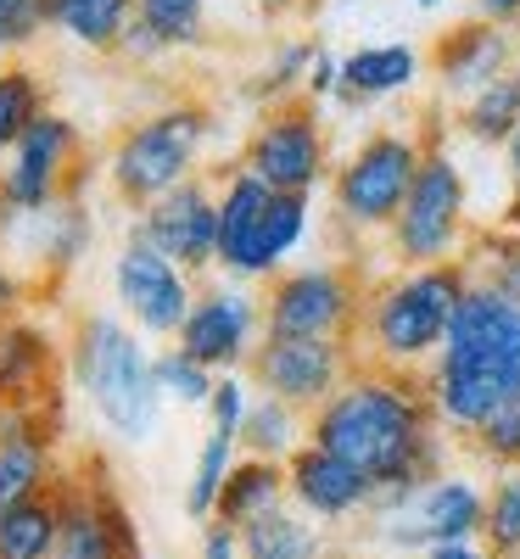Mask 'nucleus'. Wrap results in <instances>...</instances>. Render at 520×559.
Returning <instances> with one entry per match:
<instances>
[{"label":"nucleus","instance_id":"f257e3e1","mask_svg":"<svg viewBox=\"0 0 520 559\" xmlns=\"http://www.w3.org/2000/svg\"><path fill=\"white\" fill-rule=\"evenodd\" d=\"M308 442L358 464L381 492L414 487L425 476L448 471L453 459V437L442 431L432 397H425V381L387 364H364V358L308 414Z\"/></svg>","mask_w":520,"mask_h":559},{"label":"nucleus","instance_id":"f03ea898","mask_svg":"<svg viewBox=\"0 0 520 559\" xmlns=\"http://www.w3.org/2000/svg\"><path fill=\"white\" fill-rule=\"evenodd\" d=\"M419 381L442 431L453 442H470L520 392V302L493 280L470 274L448 342Z\"/></svg>","mask_w":520,"mask_h":559},{"label":"nucleus","instance_id":"7ed1b4c3","mask_svg":"<svg viewBox=\"0 0 520 559\" xmlns=\"http://www.w3.org/2000/svg\"><path fill=\"white\" fill-rule=\"evenodd\" d=\"M68 381L96 426L129 448H146L163 426L157 347L123 313H79L68 331Z\"/></svg>","mask_w":520,"mask_h":559},{"label":"nucleus","instance_id":"20e7f679","mask_svg":"<svg viewBox=\"0 0 520 559\" xmlns=\"http://www.w3.org/2000/svg\"><path fill=\"white\" fill-rule=\"evenodd\" d=\"M470 286V263H414L387 280H375L369 297H364V319H358V358L364 364H387L403 369V376H425L437 364L442 342H448V324L459 313V297Z\"/></svg>","mask_w":520,"mask_h":559},{"label":"nucleus","instance_id":"39448f33","mask_svg":"<svg viewBox=\"0 0 520 559\" xmlns=\"http://www.w3.org/2000/svg\"><path fill=\"white\" fill-rule=\"evenodd\" d=\"M208 140H213V107L185 96V102H168L157 112H140L134 123L118 129V140L102 157V174H107V191L140 213L152 207L157 197H168L174 185L197 179L202 174V157H208Z\"/></svg>","mask_w":520,"mask_h":559},{"label":"nucleus","instance_id":"423d86ee","mask_svg":"<svg viewBox=\"0 0 520 559\" xmlns=\"http://www.w3.org/2000/svg\"><path fill=\"white\" fill-rule=\"evenodd\" d=\"M308 229H314V197L269 191L241 163L218 179V274L269 286L297 258Z\"/></svg>","mask_w":520,"mask_h":559},{"label":"nucleus","instance_id":"0eeeda50","mask_svg":"<svg viewBox=\"0 0 520 559\" xmlns=\"http://www.w3.org/2000/svg\"><path fill=\"white\" fill-rule=\"evenodd\" d=\"M482 521H487V481L476 471H437L414 487H392L375 498L369 509V537L375 548L387 554H425L437 543H459V537H482Z\"/></svg>","mask_w":520,"mask_h":559},{"label":"nucleus","instance_id":"6e6552de","mask_svg":"<svg viewBox=\"0 0 520 559\" xmlns=\"http://www.w3.org/2000/svg\"><path fill=\"white\" fill-rule=\"evenodd\" d=\"M425 140L409 129H375L364 134L353 157L330 168V213L353 236H387L392 218L403 213L414 174L425 163Z\"/></svg>","mask_w":520,"mask_h":559},{"label":"nucleus","instance_id":"1a4fd4ad","mask_svg":"<svg viewBox=\"0 0 520 559\" xmlns=\"http://www.w3.org/2000/svg\"><path fill=\"white\" fill-rule=\"evenodd\" d=\"M369 280L330 258V263H286L263 286V331L269 336H330L353 342L364 319Z\"/></svg>","mask_w":520,"mask_h":559},{"label":"nucleus","instance_id":"9d476101","mask_svg":"<svg viewBox=\"0 0 520 559\" xmlns=\"http://www.w3.org/2000/svg\"><path fill=\"white\" fill-rule=\"evenodd\" d=\"M387 241H392V258L403 269L464 258V247H470V185H464V168L442 146L425 152V163L414 174V191H409L403 213L392 218Z\"/></svg>","mask_w":520,"mask_h":559},{"label":"nucleus","instance_id":"9b49d317","mask_svg":"<svg viewBox=\"0 0 520 559\" xmlns=\"http://www.w3.org/2000/svg\"><path fill=\"white\" fill-rule=\"evenodd\" d=\"M84 129L68 112H45L23 129V140L0 157V202L17 213H45L84 185Z\"/></svg>","mask_w":520,"mask_h":559},{"label":"nucleus","instance_id":"f8f14e48","mask_svg":"<svg viewBox=\"0 0 520 559\" xmlns=\"http://www.w3.org/2000/svg\"><path fill=\"white\" fill-rule=\"evenodd\" d=\"M197 286L202 280L191 269L174 263L163 247H152L129 224V236H123V247L113 258V302H118V313L134 324L140 336L146 342H174L185 313H191V302H197Z\"/></svg>","mask_w":520,"mask_h":559},{"label":"nucleus","instance_id":"ddd939ff","mask_svg":"<svg viewBox=\"0 0 520 559\" xmlns=\"http://www.w3.org/2000/svg\"><path fill=\"white\" fill-rule=\"evenodd\" d=\"M241 168L258 174L269 191H297L314 197L319 185H330V140H324V118L319 102H274L258 129L241 146Z\"/></svg>","mask_w":520,"mask_h":559},{"label":"nucleus","instance_id":"4468645a","mask_svg":"<svg viewBox=\"0 0 520 559\" xmlns=\"http://www.w3.org/2000/svg\"><path fill=\"white\" fill-rule=\"evenodd\" d=\"M57 503H62V554L57 559H146L140 554L134 515L102 459L68 464V476L57 481Z\"/></svg>","mask_w":520,"mask_h":559},{"label":"nucleus","instance_id":"2eb2a0df","mask_svg":"<svg viewBox=\"0 0 520 559\" xmlns=\"http://www.w3.org/2000/svg\"><path fill=\"white\" fill-rule=\"evenodd\" d=\"M263 292L247 286V280H208V286H197V302L191 313H185L174 347H185L191 358H202L208 369H247L258 342H263Z\"/></svg>","mask_w":520,"mask_h":559},{"label":"nucleus","instance_id":"dca6fc26","mask_svg":"<svg viewBox=\"0 0 520 559\" xmlns=\"http://www.w3.org/2000/svg\"><path fill=\"white\" fill-rule=\"evenodd\" d=\"M62 476H68L62 397L0 403V509L39 498V492H57Z\"/></svg>","mask_w":520,"mask_h":559},{"label":"nucleus","instance_id":"f3484780","mask_svg":"<svg viewBox=\"0 0 520 559\" xmlns=\"http://www.w3.org/2000/svg\"><path fill=\"white\" fill-rule=\"evenodd\" d=\"M358 369V347L353 342H330V336H263L247 376L258 392L286 397L303 414H314L330 392Z\"/></svg>","mask_w":520,"mask_h":559},{"label":"nucleus","instance_id":"a211bd4d","mask_svg":"<svg viewBox=\"0 0 520 559\" xmlns=\"http://www.w3.org/2000/svg\"><path fill=\"white\" fill-rule=\"evenodd\" d=\"M134 229L191 274L218 269V185L208 174L174 185L168 197H157L152 207L134 213Z\"/></svg>","mask_w":520,"mask_h":559},{"label":"nucleus","instance_id":"6ab92c4d","mask_svg":"<svg viewBox=\"0 0 520 559\" xmlns=\"http://www.w3.org/2000/svg\"><path fill=\"white\" fill-rule=\"evenodd\" d=\"M286 481H292V503L303 509V515H314L319 526H353V521H369L375 498H381V487H375L358 464H347L342 453H330L319 442L297 448L286 459Z\"/></svg>","mask_w":520,"mask_h":559},{"label":"nucleus","instance_id":"aec40b11","mask_svg":"<svg viewBox=\"0 0 520 559\" xmlns=\"http://www.w3.org/2000/svg\"><path fill=\"white\" fill-rule=\"evenodd\" d=\"M432 79L442 84L448 102H470L482 84L504 79L520 62V34L509 23H487V17H470L459 28H448L432 45Z\"/></svg>","mask_w":520,"mask_h":559},{"label":"nucleus","instance_id":"412c9836","mask_svg":"<svg viewBox=\"0 0 520 559\" xmlns=\"http://www.w3.org/2000/svg\"><path fill=\"white\" fill-rule=\"evenodd\" d=\"M68 369V336L45 319L17 313L0 324V403H45L57 397V376Z\"/></svg>","mask_w":520,"mask_h":559},{"label":"nucleus","instance_id":"4be33fe9","mask_svg":"<svg viewBox=\"0 0 520 559\" xmlns=\"http://www.w3.org/2000/svg\"><path fill=\"white\" fill-rule=\"evenodd\" d=\"M7 252H12V258L28 252V258L45 269L39 286H51V280H62L68 269H79V258L90 252V213L79 207V197L45 207V213H23L17 229L7 236ZM28 258H23V269H28Z\"/></svg>","mask_w":520,"mask_h":559},{"label":"nucleus","instance_id":"5701e85b","mask_svg":"<svg viewBox=\"0 0 520 559\" xmlns=\"http://www.w3.org/2000/svg\"><path fill=\"white\" fill-rule=\"evenodd\" d=\"M425 57L403 39H387V45H358L353 57H342V90L336 102L342 107H369V102H387L398 90H409L419 79Z\"/></svg>","mask_w":520,"mask_h":559},{"label":"nucleus","instance_id":"b1692460","mask_svg":"<svg viewBox=\"0 0 520 559\" xmlns=\"http://www.w3.org/2000/svg\"><path fill=\"white\" fill-rule=\"evenodd\" d=\"M292 503V481H286V464L280 459H258V453H241L229 464V481L218 492V509L213 521H229V526H252L269 509Z\"/></svg>","mask_w":520,"mask_h":559},{"label":"nucleus","instance_id":"393cba45","mask_svg":"<svg viewBox=\"0 0 520 559\" xmlns=\"http://www.w3.org/2000/svg\"><path fill=\"white\" fill-rule=\"evenodd\" d=\"M241 548H247V559H336L330 526L303 515L297 503H280L269 515H258L252 526H241Z\"/></svg>","mask_w":520,"mask_h":559},{"label":"nucleus","instance_id":"a878e982","mask_svg":"<svg viewBox=\"0 0 520 559\" xmlns=\"http://www.w3.org/2000/svg\"><path fill=\"white\" fill-rule=\"evenodd\" d=\"M45 17H51V34L73 39L79 51L118 57L123 28L134 23V0H45Z\"/></svg>","mask_w":520,"mask_h":559},{"label":"nucleus","instance_id":"bb28decb","mask_svg":"<svg viewBox=\"0 0 520 559\" xmlns=\"http://www.w3.org/2000/svg\"><path fill=\"white\" fill-rule=\"evenodd\" d=\"M62 554V503L57 492L0 509V559H57Z\"/></svg>","mask_w":520,"mask_h":559},{"label":"nucleus","instance_id":"cd10ccee","mask_svg":"<svg viewBox=\"0 0 520 559\" xmlns=\"http://www.w3.org/2000/svg\"><path fill=\"white\" fill-rule=\"evenodd\" d=\"M297 448H308V414L297 403H286V397L258 392L252 408H247V426H241V453L286 464Z\"/></svg>","mask_w":520,"mask_h":559},{"label":"nucleus","instance_id":"c85d7f7f","mask_svg":"<svg viewBox=\"0 0 520 559\" xmlns=\"http://www.w3.org/2000/svg\"><path fill=\"white\" fill-rule=\"evenodd\" d=\"M520 129V68H509L504 79L482 84L470 102H459V134H470L476 146H509V134Z\"/></svg>","mask_w":520,"mask_h":559},{"label":"nucleus","instance_id":"c756f323","mask_svg":"<svg viewBox=\"0 0 520 559\" xmlns=\"http://www.w3.org/2000/svg\"><path fill=\"white\" fill-rule=\"evenodd\" d=\"M241 459V442L224 437V431H208L197 442V459H191V476H185V515H191L197 526L213 521V509H218V492L229 481V464Z\"/></svg>","mask_w":520,"mask_h":559},{"label":"nucleus","instance_id":"7c9ffc66","mask_svg":"<svg viewBox=\"0 0 520 559\" xmlns=\"http://www.w3.org/2000/svg\"><path fill=\"white\" fill-rule=\"evenodd\" d=\"M45 112H51V102H45V79L23 57L0 62V157H7L23 140V129L34 118H45Z\"/></svg>","mask_w":520,"mask_h":559},{"label":"nucleus","instance_id":"2f4dec72","mask_svg":"<svg viewBox=\"0 0 520 559\" xmlns=\"http://www.w3.org/2000/svg\"><path fill=\"white\" fill-rule=\"evenodd\" d=\"M134 12H140V23H152L163 34L174 57L208 45V0H134Z\"/></svg>","mask_w":520,"mask_h":559},{"label":"nucleus","instance_id":"473e14b6","mask_svg":"<svg viewBox=\"0 0 520 559\" xmlns=\"http://www.w3.org/2000/svg\"><path fill=\"white\" fill-rule=\"evenodd\" d=\"M218 369H208L202 358H191L185 347H157V386L168 397V408H208Z\"/></svg>","mask_w":520,"mask_h":559},{"label":"nucleus","instance_id":"72a5a7b5","mask_svg":"<svg viewBox=\"0 0 520 559\" xmlns=\"http://www.w3.org/2000/svg\"><path fill=\"white\" fill-rule=\"evenodd\" d=\"M482 543H487L493 554H520V464H509V471H493V481H487Z\"/></svg>","mask_w":520,"mask_h":559},{"label":"nucleus","instance_id":"f704fd0d","mask_svg":"<svg viewBox=\"0 0 520 559\" xmlns=\"http://www.w3.org/2000/svg\"><path fill=\"white\" fill-rule=\"evenodd\" d=\"M464 263H470V274L493 280V286H504L520 302V229H487V236H476L464 247Z\"/></svg>","mask_w":520,"mask_h":559},{"label":"nucleus","instance_id":"c9c22d12","mask_svg":"<svg viewBox=\"0 0 520 559\" xmlns=\"http://www.w3.org/2000/svg\"><path fill=\"white\" fill-rule=\"evenodd\" d=\"M314 51H319L314 39H280L274 57H269V68H263L258 96H263V102H297V90L308 84V68H314Z\"/></svg>","mask_w":520,"mask_h":559},{"label":"nucleus","instance_id":"e433bc0d","mask_svg":"<svg viewBox=\"0 0 520 559\" xmlns=\"http://www.w3.org/2000/svg\"><path fill=\"white\" fill-rule=\"evenodd\" d=\"M252 397H258V386H252V376L247 369H224V376L213 381V397H208V431H224V437H235L241 442V426H247V408H252Z\"/></svg>","mask_w":520,"mask_h":559},{"label":"nucleus","instance_id":"4c0bfd02","mask_svg":"<svg viewBox=\"0 0 520 559\" xmlns=\"http://www.w3.org/2000/svg\"><path fill=\"white\" fill-rule=\"evenodd\" d=\"M45 34H51L45 0H0V62L28 57Z\"/></svg>","mask_w":520,"mask_h":559},{"label":"nucleus","instance_id":"58836bf2","mask_svg":"<svg viewBox=\"0 0 520 559\" xmlns=\"http://www.w3.org/2000/svg\"><path fill=\"white\" fill-rule=\"evenodd\" d=\"M464 448L476 453L487 471H509V464H520V392H515V397H509V403H504V408H498V414H493Z\"/></svg>","mask_w":520,"mask_h":559},{"label":"nucleus","instance_id":"ea45409f","mask_svg":"<svg viewBox=\"0 0 520 559\" xmlns=\"http://www.w3.org/2000/svg\"><path fill=\"white\" fill-rule=\"evenodd\" d=\"M39 297V286H34V274L0 247V324H12L17 313H28V302Z\"/></svg>","mask_w":520,"mask_h":559},{"label":"nucleus","instance_id":"a19ab883","mask_svg":"<svg viewBox=\"0 0 520 559\" xmlns=\"http://www.w3.org/2000/svg\"><path fill=\"white\" fill-rule=\"evenodd\" d=\"M118 57H123L129 68H157V62H168L174 51L163 45V34H157L152 23H140V12H134V23L123 28V45H118Z\"/></svg>","mask_w":520,"mask_h":559},{"label":"nucleus","instance_id":"79ce46f5","mask_svg":"<svg viewBox=\"0 0 520 559\" xmlns=\"http://www.w3.org/2000/svg\"><path fill=\"white\" fill-rule=\"evenodd\" d=\"M197 559H247V548H241V526H229V521H202Z\"/></svg>","mask_w":520,"mask_h":559},{"label":"nucleus","instance_id":"37998d69","mask_svg":"<svg viewBox=\"0 0 520 559\" xmlns=\"http://www.w3.org/2000/svg\"><path fill=\"white\" fill-rule=\"evenodd\" d=\"M336 90H342V57L314 51V68H308L303 96H308V102H336Z\"/></svg>","mask_w":520,"mask_h":559},{"label":"nucleus","instance_id":"c03bdc74","mask_svg":"<svg viewBox=\"0 0 520 559\" xmlns=\"http://www.w3.org/2000/svg\"><path fill=\"white\" fill-rule=\"evenodd\" d=\"M414 559H493V548L482 537H459V543H437V548H425Z\"/></svg>","mask_w":520,"mask_h":559},{"label":"nucleus","instance_id":"a18cd8bd","mask_svg":"<svg viewBox=\"0 0 520 559\" xmlns=\"http://www.w3.org/2000/svg\"><path fill=\"white\" fill-rule=\"evenodd\" d=\"M476 17H487V23H509V28H520V0H476Z\"/></svg>","mask_w":520,"mask_h":559},{"label":"nucleus","instance_id":"49530a36","mask_svg":"<svg viewBox=\"0 0 520 559\" xmlns=\"http://www.w3.org/2000/svg\"><path fill=\"white\" fill-rule=\"evenodd\" d=\"M504 229H520V174L509 185V207H504Z\"/></svg>","mask_w":520,"mask_h":559},{"label":"nucleus","instance_id":"de8ad7c7","mask_svg":"<svg viewBox=\"0 0 520 559\" xmlns=\"http://www.w3.org/2000/svg\"><path fill=\"white\" fill-rule=\"evenodd\" d=\"M336 559H403V554H387V548H347Z\"/></svg>","mask_w":520,"mask_h":559},{"label":"nucleus","instance_id":"09e8293b","mask_svg":"<svg viewBox=\"0 0 520 559\" xmlns=\"http://www.w3.org/2000/svg\"><path fill=\"white\" fill-rule=\"evenodd\" d=\"M504 157H509V179H515V174H520V129L509 134V146H504Z\"/></svg>","mask_w":520,"mask_h":559},{"label":"nucleus","instance_id":"8fccbe9b","mask_svg":"<svg viewBox=\"0 0 520 559\" xmlns=\"http://www.w3.org/2000/svg\"><path fill=\"white\" fill-rule=\"evenodd\" d=\"M419 7H425V12H437V7H442V0H419Z\"/></svg>","mask_w":520,"mask_h":559},{"label":"nucleus","instance_id":"3c124183","mask_svg":"<svg viewBox=\"0 0 520 559\" xmlns=\"http://www.w3.org/2000/svg\"><path fill=\"white\" fill-rule=\"evenodd\" d=\"M493 559H520V554H493Z\"/></svg>","mask_w":520,"mask_h":559},{"label":"nucleus","instance_id":"603ef678","mask_svg":"<svg viewBox=\"0 0 520 559\" xmlns=\"http://www.w3.org/2000/svg\"><path fill=\"white\" fill-rule=\"evenodd\" d=\"M515 68H520V62H515Z\"/></svg>","mask_w":520,"mask_h":559}]
</instances>
